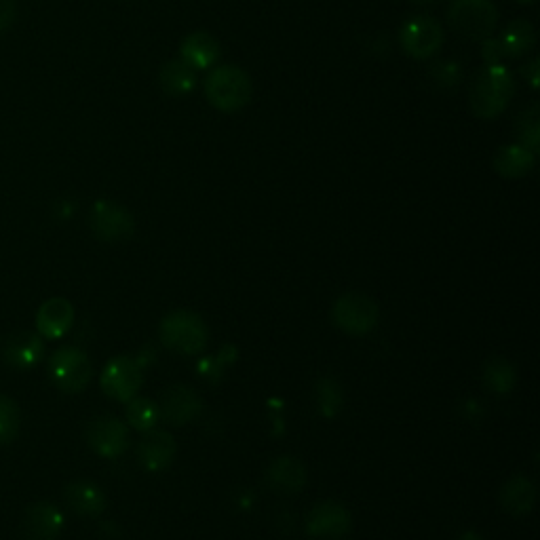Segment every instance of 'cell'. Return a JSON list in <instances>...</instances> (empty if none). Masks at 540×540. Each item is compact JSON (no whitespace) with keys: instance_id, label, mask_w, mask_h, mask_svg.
Instances as JSON below:
<instances>
[{"instance_id":"1","label":"cell","mask_w":540,"mask_h":540,"mask_svg":"<svg viewBox=\"0 0 540 540\" xmlns=\"http://www.w3.org/2000/svg\"><path fill=\"white\" fill-rule=\"evenodd\" d=\"M513 95L515 83L511 72L500 64L486 66L471 87V110L479 119H494L507 108Z\"/></svg>"},{"instance_id":"2","label":"cell","mask_w":540,"mask_h":540,"mask_svg":"<svg viewBox=\"0 0 540 540\" xmlns=\"http://www.w3.org/2000/svg\"><path fill=\"white\" fill-rule=\"evenodd\" d=\"M161 342L180 355H197L209 342L207 323L192 311H173L159 325Z\"/></svg>"},{"instance_id":"3","label":"cell","mask_w":540,"mask_h":540,"mask_svg":"<svg viewBox=\"0 0 540 540\" xmlns=\"http://www.w3.org/2000/svg\"><path fill=\"white\" fill-rule=\"evenodd\" d=\"M205 95L214 108L237 112L252 98V81L237 66H220L207 76Z\"/></svg>"},{"instance_id":"4","label":"cell","mask_w":540,"mask_h":540,"mask_svg":"<svg viewBox=\"0 0 540 540\" xmlns=\"http://www.w3.org/2000/svg\"><path fill=\"white\" fill-rule=\"evenodd\" d=\"M91 376L93 365L89 357L81 349H76V346L57 349L49 361V378L62 393H81L89 384Z\"/></svg>"},{"instance_id":"5","label":"cell","mask_w":540,"mask_h":540,"mask_svg":"<svg viewBox=\"0 0 540 540\" xmlns=\"http://www.w3.org/2000/svg\"><path fill=\"white\" fill-rule=\"evenodd\" d=\"M448 17L456 32L481 41L494 32L498 11L492 0H452Z\"/></svg>"},{"instance_id":"6","label":"cell","mask_w":540,"mask_h":540,"mask_svg":"<svg viewBox=\"0 0 540 540\" xmlns=\"http://www.w3.org/2000/svg\"><path fill=\"white\" fill-rule=\"evenodd\" d=\"M378 306L365 294H344L334 302L332 319L342 332L351 336H363L378 325Z\"/></svg>"},{"instance_id":"7","label":"cell","mask_w":540,"mask_h":540,"mask_svg":"<svg viewBox=\"0 0 540 540\" xmlns=\"http://www.w3.org/2000/svg\"><path fill=\"white\" fill-rule=\"evenodd\" d=\"M102 391L117 401H131L142 387V365L131 357H114L100 378Z\"/></svg>"},{"instance_id":"8","label":"cell","mask_w":540,"mask_h":540,"mask_svg":"<svg viewBox=\"0 0 540 540\" xmlns=\"http://www.w3.org/2000/svg\"><path fill=\"white\" fill-rule=\"evenodd\" d=\"M91 230L100 241L117 243L133 235L135 222L125 207L112 201H98L91 209Z\"/></svg>"},{"instance_id":"9","label":"cell","mask_w":540,"mask_h":540,"mask_svg":"<svg viewBox=\"0 0 540 540\" xmlns=\"http://www.w3.org/2000/svg\"><path fill=\"white\" fill-rule=\"evenodd\" d=\"M87 443L98 456L117 458L129 448V433L121 420L100 416L89 422Z\"/></svg>"},{"instance_id":"10","label":"cell","mask_w":540,"mask_h":540,"mask_svg":"<svg viewBox=\"0 0 540 540\" xmlns=\"http://www.w3.org/2000/svg\"><path fill=\"white\" fill-rule=\"evenodd\" d=\"M443 43L441 26L431 17H412L408 24L401 28V45L405 53L424 60L439 51Z\"/></svg>"},{"instance_id":"11","label":"cell","mask_w":540,"mask_h":540,"mask_svg":"<svg viewBox=\"0 0 540 540\" xmlns=\"http://www.w3.org/2000/svg\"><path fill=\"white\" fill-rule=\"evenodd\" d=\"M351 513L338 503H321L306 517V532L321 540H338L351 530Z\"/></svg>"},{"instance_id":"12","label":"cell","mask_w":540,"mask_h":540,"mask_svg":"<svg viewBox=\"0 0 540 540\" xmlns=\"http://www.w3.org/2000/svg\"><path fill=\"white\" fill-rule=\"evenodd\" d=\"M201 410H203V401L199 393L190 387H182V384L165 391L159 405L161 418L167 420L169 424H176V427L199 418Z\"/></svg>"},{"instance_id":"13","label":"cell","mask_w":540,"mask_h":540,"mask_svg":"<svg viewBox=\"0 0 540 540\" xmlns=\"http://www.w3.org/2000/svg\"><path fill=\"white\" fill-rule=\"evenodd\" d=\"M45 355L43 338L34 332H15L5 340L3 359L13 370H32Z\"/></svg>"},{"instance_id":"14","label":"cell","mask_w":540,"mask_h":540,"mask_svg":"<svg viewBox=\"0 0 540 540\" xmlns=\"http://www.w3.org/2000/svg\"><path fill=\"white\" fill-rule=\"evenodd\" d=\"M64 530V515L51 503H34L24 515L28 540H55Z\"/></svg>"},{"instance_id":"15","label":"cell","mask_w":540,"mask_h":540,"mask_svg":"<svg viewBox=\"0 0 540 540\" xmlns=\"http://www.w3.org/2000/svg\"><path fill=\"white\" fill-rule=\"evenodd\" d=\"M72 323H74V308L64 298H51L38 308L36 330L49 340L62 338L70 330Z\"/></svg>"},{"instance_id":"16","label":"cell","mask_w":540,"mask_h":540,"mask_svg":"<svg viewBox=\"0 0 540 540\" xmlns=\"http://www.w3.org/2000/svg\"><path fill=\"white\" fill-rule=\"evenodd\" d=\"M140 462L148 471H165L176 458V439L167 431H148L138 448Z\"/></svg>"},{"instance_id":"17","label":"cell","mask_w":540,"mask_h":540,"mask_svg":"<svg viewBox=\"0 0 540 540\" xmlns=\"http://www.w3.org/2000/svg\"><path fill=\"white\" fill-rule=\"evenodd\" d=\"M266 484L279 494H296L306 486V467L298 458L281 456L268 467Z\"/></svg>"},{"instance_id":"18","label":"cell","mask_w":540,"mask_h":540,"mask_svg":"<svg viewBox=\"0 0 540 540\" xmlns=\"http://www.w3.org/2000/svg\"><path fill=\"white\" fill-rule=\"evenodd\" d=\"M66 503L74 513H79L83 517H98L106 511V494L87 479H76L70 481L64 490Z\"/></svg>"},{"instance_id":"19","label":"cell","mask_w":540,"mask_h":540,"mask_svg":"<svg viewBox=\"0 0 540 540\" xmlns=\"http://www.w3.org/2000/svg\"><path fill=\"white\" fill-rule=\"evenodd\" d=\"M536 503V488L532 481L524 475L511 477L500 490V505L515 517H524L534 509Z\"/></svg>"},{"instance_id":"20","label":"cell","mask_w":540,"mask_h":540,"mask_svg":"<svg viewBox=\"0 0 540 540\" xmlns=\"http://www.w3.org/2000/svg\"><path fill=\"white\" fill-rule=\"evenodd\" d=\"M220 45L211 34L207 32H195L184 38L182 43V62L190 66L192 70L209 68L218 60Z\"/></svg>"},{"instance_id":"21","label":"cell","mask_w":540,"mask_h":540,"mask_svg":"<svg viewBox=\"0 0 540 540\" xmlns=\"http://www.w3.org/2000/svg\"><path fill=\"white\" fill-rule=\"evenodd\" d=\"M494 167L505 178H522L534 167V154L524 146H505L494 157Z\"/></svg>"},{"instance_id":"22","label":"cell","mask_w":540,"mask_h":540,"mask_svg":"<svg viewBox=\"0 0 540 540\" xmlns=\"http://www.w3.org/2000/svg\"><path fill=\"white\" fill-rule=\"evenodd\" d=\"M534 41H536V34H534V28L530 22H526V19H515V22H511L503 34V38H500V49H503V55L507 57H519V55H526L532 47H534Z\"/></svg>"},{"instance_id":"23","label":"cell","mask_w":540,"mask_h":540,"mask_svg":"<svg viewBox=\"0 0 540 540\" xmlns=\"http://www.w3.org/2000/svg\"><path fill=\"white\" fill-rule=\"evenodd\" d=\"M517 372L513 368V363L507 359H490L484 368V384L486 389L496 393V395H505L515 387Z\"/></svg>"},{"instance_id":"24","label":"cell","mask_w":540,"mask_h":540,"mask_svg":"<svg viewBox=\"0 0 540 540\" xmlns=\"http://www.w3.org/2000/svg\"><path fill=\"white\" fill-rule=\"evenodd\" d=\"M161 85L167 95H184L195 87V70L186 66L182 60H173L161 70Z\"/></svg>"},{"instance_id":"25","label":"cell","mask_w":540,"mask_h":540,"mask_svg":"<svg viewBox=\"0 0 540 540\" xmlns=\"http://www.w3.org/2000/svg\"><path fill=\"white\" fill-rule=\"evenodd\" d=\"M127 420L135 431L148 433L157 427V422L161 420L159 405L152 403L150 399H131L127 408Z\"/></svg>"},{"instance_id":"26","label":"cell","mask_w":540,"mask_h":540,"mask_svg":"<svg viewBox=\"0 0 540 540\" xmlns=\"http://www.w3.org/2000/svg\"><path fill=\"white\" fill-rule=\"evenodd\" d=\"M19 424H22V416H19L17 403L7 395H0V446H7L17 437Z\"/></svg>"},{"instance_id":"27","label":"cell","mask_w":540,"mask_h":540,"mask_svg":"<svg viewBox=\"0 0 540 540\" xmlns=\"http://www.w3.org/2000/svg\"><path fill=\"white\" fill-rule=\"evenodd\" d=\"M317 401L319 412L327 418L336 416L342 410V389L334 378H321L317 384Z\"/></svg>"},{"instance_id":"28","label":"cell","mask_w":540,"mask_h":540,"mask_svg":"<svg viewBox=\"0 0 540 540\" xmlns=\"http://www.w3.org/2000/svg\"><path fill=\"white\" fill-rule=\"evenodd\" d=\"M517 131H519V140H522V146L528 148L532 154H536L538 150V110L530 108L528 112H524L522 117H519L517 123Z\"/></svg>"},{"instance_id":"29","label":"cell","mask_w":540,"mask_h":540,"mask_svg":"<svg viewBox=\"0 0 540 540\" xmlns=\"http://www.w3.org/2000/svg\"><path fill=\"white\" fill-rule=\"evenodd\" d=\"M237 359V349L233 344H226L224 349L214 357V359H207V361H201V372L209 378V380H218L222 378V372L224 368H228L230 363H233Z\"/></svg>"},{"instance_id":"30","label":"cell","mask_w":540,"mask_h":540,"mask_svg":"<svg viewBox=\"0 0 540 540\" xmlns=\"http://www.w3.org/2000/svg\"><path fill=\"white\" fill-rule=\"evenodd\" d=\"M429 79L439 89H452V87H456L460 83L462 72H460V66L454 64V62H441V64H435L431 68Z\"/></svg>"},{"instance_id":"31","label":"cell","mask_w":540,"mask_h":540,"mask_svg":"<svg viewBox=\"0 0 540 540\" xmlns=\"http://www.w3.org/2000/svg\"><path fill=\"white\" fill-rule=\"evenodd\" d=\"M17 17V5L15 0H0V34L7 32Z\"/></svg>"},{"instance_id":"32","label":"cell","mask_w":540,"mask_h":540,"mask_svg":"<svg viewBox=\"0 0 540 540\" xmlns=\"http://www.w3.org/2000/svg\"><path fill=\"white\" fill-rule=\"evenodd\" d=\"M484 57H486L488 66L498 64L500 57H505L503 55V49H500V43L498 41H492V38H486V43H484Z\"/></svg>"},{"instance_id":"33","label":"cell","mask_w":540,"mask_h":540,"mask_svg":"<svg viewBox=\"0 0 540 540\" xmlns=\"http://www.w3.org/2000/svg\"><path fill=\"white\" fill-rule=\"evenodd\" d=\"M524 76L530 81L532 87H538V60L530 62V64L524 68Z\"/></svg>"},{"instance_id":"34","label":"cell","mask_w":540,"mask_h":540,"mask_svg":"<svg viewBox=\"0 0 540 540\" xmlns=\"http://www.w3.org/2000/svg\"><path fill=\"white\" fill-rule=\"evenodd\" d=\"M458 540H484V538H481L477 532H465Z\"/></svg>"},{"instance_id":"35","label":"cell","mask_w":540,"mask_h":540,"mask_svg":"<svg viewBox=\"0 0 540 540\" xmlns=\"http://www.w3.org/2000/svg\"><path fill=\"white\" fill-rule=\"evenodd\" d=\"M412 3H418V5H433L435 0H412Z\"/></svg>"},{"instance_id":"36","label":"cell","mask_w":540,"mask_h":540,"mask_svg":"<svg viewBox=\"0 0 540 540\" xmlns=\"http://www.w3.org/2000/svg\"><path fill=\"white\" fill-rule=\"evenodd\" d=\"M519 3H534V0H519Z\"/></svg>"}]
</instances>
